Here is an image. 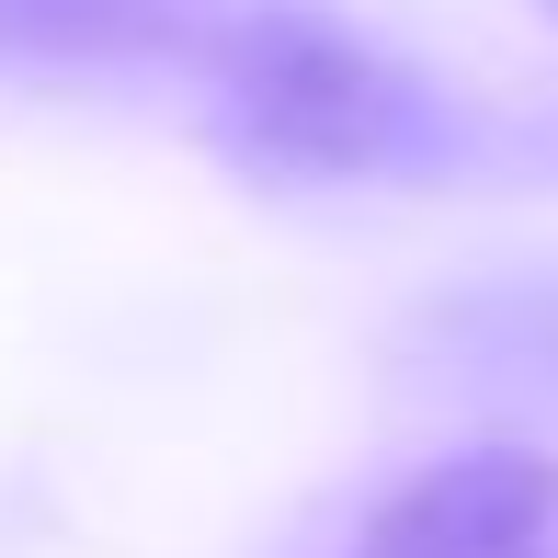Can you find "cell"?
<instances>
[{
	"label": "cell",
	"instance_id": "cell-1",
	"mask_svg": "<svg viewBox=\"0 0 558 558\" xmlns=\"http://www.w3.org/2000/svg\"><path fill=\"white\" fill-rule=\"evenodd\" d=\"M206 69H217V104L240 125V148L274 171H365L411 125V92L308 12H228Z\"/></svg>",
	"mask_w": 558,
	"mask_h": 558
},
{
	"label": "cell",
	"instance_id": "cell-2",
	"mask_svg": "<svg viewBox=\"0 0 558 558\" xmlns=\"http://www.w3.org/2000/svg\"><path fill=\"white\" fill-rule=\"evenodd\" d=\"M342 558H558V456L536 445H478L411 468Z\"/></svg>",
	"mask_w": 558,
	"mask_h": 558
},
{
	"label": "cell",
	"instance_id": "cell-3",
	"mask_svg": "<svg viewBox=\"0 0 558 558\" xmlns=\"http://www.w3.org/2000/svg\"><path fill=\"white\" fill-rule=\"evenodd\" d=\"M217 35V0H0V69H137L206 58Z\"/></svg>",
	"mask_w": 558,
	"mask_h": 558
}]
</instances>
